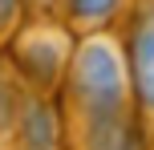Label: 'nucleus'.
<instances>
[{
    "mask_svg": "<svg viewBox=\"0 0 154 150\" xmlns=\"http://www.w3.org/2000/svg\"><path fill=\"white\" fill-rule=\"evenodd\" d=\"M130 57H134V93H138V106L146 114H154V8H146L138 16V24H134Z\"/></svg>",
    "mask_w": 154,
    "mask_h": 150,
    "instance_id": "1",
    "label": "nucleus"
},
{
    "mask_svg": "<svg viewBox=\"0 0 154 150\" xmlns=\"http://www.w3.org/2000/svg\"><path fill=\"white\" fill-rule=\"evenodd\" d=\"M114 4H118V0H73V12L85 16V20H97V16L114 12Z\"/></svg>",
    "mask_w": 154,
    "mask_h": 150,
    "instance_id": "2",
    "label": "nucleus"
}]
</instances>
